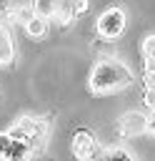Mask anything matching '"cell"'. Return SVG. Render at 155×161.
<instances>
[{"mask_svg": "<svg viewBox=\"0 0 155 161\" xmlns=\"http://www.w3.org/2000/svg\"><path fill=\"white\" fill-rule=\"evenodd\" d=\"M88 8H90V0H60L58 3V13H55V20L60 25H68L70 20H78L80 15H85Z\"/></svg>", "mask_w": 155, "mask_h": 161, "instance_id": "obj_5", "label": "cell"}, {"mask_svg": "<svg viewBox=\"0 0 155 161\" xmlns=\"http://www.w3.org/2000/svg\"><path fill=\"white\" fill-rule=\"evenodd\" d=\"M105 156H108V158H125V161L132 158V153H128V151H122V148H110V151H105Z\"/></svg>", "mask_w": 155, "mask_h": 161, "instance_id": "obj_12", "label": "cell"}, {"mask_svg": "<svg viewBox=\"0 0 155 161\" xmlns=\"http://www.w3.org/2000/svg\"><path fill=\"white\" fill-rule=\"evenodd\" d=\"M95 30H98V35L105 38V40H115V38H120L122 30H125V13H122L120 8H108V10L98 18Z\"/></svg>", "mask_w": 155, "mask_h": 161, "instance_id": "obj_3", "label": "cell"}, {"mask_svg": "<svg viewBox=\"0 0 155 161\" xmlns=\"http://www.w3.org/2000/svg\"><path fill=\"white\" fill-rule=\"evenodd\" d=\"M58 3H60V0H32V8H35V13L42 15V18H55Z\"/></svg>", "mask_w": 155, "mask_h": 161, "instance_id": "obj_9", "label": "cell"}, {"mask_svg": "<svg viewBox=\"0 0 155 161\" xmlns=\"http://www.w3.org/2000/svg\"><path fill=\"white\" fill-rule=\"evenodd\" d=\"M12 10V0H0V15H10Z\"/></svg>", "mask_w": 155, "mask_h": 161, "instance_id": "obj_14", "label": "cell"}, {"mask_svg": "<svg viewBox=\"0 0 155 161\" xmlns=\"http://www.w3.org/2000/svg\"><path fill=\"white\" fill-rule=\"evenodd\" d=\"M140 50H142V58H145V60H155V35H148V38L142 40Z\"/></svg>", "mask_w": 155, "mask_h": 161, "instance_id": "obj_11", "label": "cell"}, {"mask_svg": "<svg viewBox=\"0 0 155 161\" xmlns=\"http://www.w3.org/2000/svg\"><path fill=\"white\" fill-rule=\"evenodd\" d=\"M35 15V8L32 5H12V10H10V18L15 20V23H28L30 18Z\"/></svg>", "mask_w": 155, "mask_h": 161, "instance_id": "obj_10", "label": "cell"}, {"mask_svg": "<svg viewBox=\"0 0 155 161\" xmlns=\"http://www.w3.org/2000/svg\"><path fill=\"white\" fill-rule=\"evenodd\" d=\"M145 106L150 111H155V86H148L145 88Z\"/></svg>", "mask_w": 155, "mask_h": 161, "instance_id": "obj_13", "label": "cell"}, {"mask_svg": "<svg viewBox=\"0 0 155 161\" xmlns=\"http://www.w3.org/2000/svg\"><path fill=\"white\" fill-rule=\"evenodd\" d=\"M15 60V43L10 38V30L8 25L0 23V65H8Z\"/></svg>", "mask_w": 155, "mask_h": 161, "instance_id": "obj_7", "label": "cell"}, {"mask_svg": "<svg viewBox=\"0 0 155 161\" xmlns=\"http://www.w3.org/2000/svg\"><path fill=\"white\" fill-rule=\"evenodd\" d=\"M72 153L78 158H100V156H105V151L98 146L95 136L85 128L75 131V136H72Z\"/></svg>", "mask_w": 155, "mask_h": 161, "instance_id": "obj_4", "label": "cell"}, {"mask_svg": "<svg viewBox=\"0 0 155 161\" xmlns=\"http://www.w3.org/2000/svg\"><path fill=\"white\" fill-rule=\"evenodd\" d=\"M148 131H150V133H155V111H152V116L148 118Z\"/></svg>", "mask_w": 155, "mask_h": 161, "instance_id": "obj_15", "label": "cell"}, {"mask_svg": "<svg viewBox=\"0 0 155 161\" xmlns=\"http://www.w3.org/2000/svg\"><path fill=\"white\" fill-rule=\"evenodd\" d=\"M88 86H90L92 93H115L120 88L132 86V70L115 58H102L90 70Z\"/></svg>", "mask_w": 155, "mask_h": 161, "instance_id": "obj_1", "label": "cell"}, {"mask_svg": "<svg viewBox=\"0 0 155 161\" xmlns=\"http://www.w3.org/2000/svg\"><path fill=\"white\" fill-rule=\"evenodd\" d=\"M12 138H20L25 143H30L32 148L35 146H42L45 136H48V123L42 118H32V116H22L10 131H8Z\"/></svg>", "mask_w": 155, "mask_h": 161, "instance_id": "obj_2", "label": "cell"}, {"mask_svg": "<svg viewBox=\"0 0 155 161\" xmlns=\"http://www.w3.org/2000/svg\"><path fill=\"white\" fill-rule=\"evenodd\" d=\"M118 128H120V133H122L125 138L140 136V133L148 131V116L140 113V111H130V113H125V116L118 121Z\"/></svg>", "mask_w": 155, "mask_h": 161, "instance_id": "obj_6", "label": "cell"}, {"mask_svg": "<svg viewBox=\"0 0 155 161\" xmlns=\"http://www.w3.org/2000/svg\"><path fill=\"white\" fill-rule=\"evenodd\" d=\"M25 33H28L30 38H35V40L45 38V35H48V18H42V15L35 13V15L25 23Z\"/></svg>", "mask_w": 155, "mask_h": 161, "instance_id": "obj_8", "label": "cell"}, {"mask_svg": "<svg viewBox=\"0 0 155 161\" xmlns=\"http://www.w3.org/2000/svg\"><path fill=\"white\" fill-rule=\"evenodd\" d=\"M145 80H148V86H155V75H148L145 73Z\"/></svg>", "mask_w": 155, "mask_h": 161, "instance_id": "obj_16", "label": "cell"}]
</instances>
